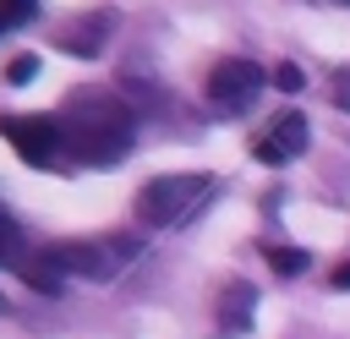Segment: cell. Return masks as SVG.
Segmentation results:
<instances>
[{
    "instance_id": "obj_1",
    "label": "cell",
    "mask_w": 350,
    "mask_h": 339,
    "mask_svg": "<svg viewBox=\"0 0 350 339\" xmlns=\"http://www.w3.org/2000/svg\"><path fill=\"white\" fill-rule=\"evenodd\" d=\"M131 109L115 98V93H71L66 109H60V131H66V148L82 159V164H120L126 148H131Z\"/></svg>"
},
{
    "instance_id": "obj_2",
    "label": "cell",
    "mask_w": 350,
    "mask_h": 339,
    "mask_svg": "<svg viewBox=\"0 0 350 339\" xmlns=\"http://www.w3.org/2000/svg\"><path fill=\"white\" fill-rule=\"evenodd\" d=\"M213 197V175L191 170V175H159L137 191V219L153 230H175L191 213H202V202Z\"/></svg>"
},
{
    "instance_id": "obj_3",
    "label": "cell",
    "mask_w": 350,
    "mask_h": 339,
    "mask_svg": "<svg viewBox=\"0 0 350 339\" xmlns=\"http://www.w3.org/2000/svg\"><path fill=\"white\" fill-rule=\"evenodd\" d=\"M137 252H142V246L126 241V235H115V241H60V246H49V257H55V268H60L66 279H93V284H109Z\"/></svg>"
},
{
    "instance_id": "obj_4",
    "label": "cell",
    "mask_w": 350,
    "mask_h": 339,
    "mask_svg": "<svg viewBox=\"0 0 350 339\" xmlns=\"http://www.w3.org/2000/svg\"><path fill=\"white\" fill-rule=\"evenodd\" d=\"M0 137L16 148L22 164L33 170H55L60 164V148H66V131H60V115H0Z\"/></svg>"
},
{
    "instance_id": "obj_5",
    "label": "cell",
    "mask_w": 350,
    "mask_h": 339,
    "mask_svg": "<svg viewBox=\"0 0 350 339\" xmlns=\"http://www.w3.org/2000/svg\"><path fill=\"white\" fill-rule=\"evenodd\" d=\"M262 66L257 60H246V55H224L213 71H208V98H213V109L219 115H241L257 93H262Z\"/></svg>"
},
{
    "instance_id": "obj_6",
    "label": "cell",
    "mask_w": 350,
    "mask_h": 339,
    "mask_svg": "<svg viewBox=\"0 0 350 339\" xmlns=\"http://www.w3.org/2000/svg\"><path fill=\"white\" fill-rule=\"evenodd\" d=\"M306 142H312L306 115H301V109H284V115H273V120L252 137V159H257V164H290V159L306 153Z\"/></svg>"
},
{
    "instance_id": "obj_7",
    "label": "cell",
    "mask_w": 350,
    "mask_h": 339,
    "mask_svg": "<svg viewBox=\"0 0 350 339\" xmlns=\"http://www.w3.org/2000/svg\"><path fill=\"white\" fill-rule=\"evenodd\" d=\"M109 27H115V11H93V16H77V22H66V27L55 33V49H66V55H77V60H93V55L104 49Z\"/></svg>"
},
{
    "instance_id": "obj_8",
    "label": "cell",
    "mask_w": 350,
    "mask_h": 339,
    "mask_svg": "<svg viewBox=\"0 0 350 339\" xmlns=\"http://www.w3.org/2000/svg\"><path fill=\"white\" fill-rule=\"evenodd\" d=\"M22 279L33 284V290H44V295H60L66 290V273L55 268V257L44 252V257H33V262H22Z\"/></svg>"
},
{
    "instance_id": "obj_9",
    "label": "cell",
    "mask_w": 350,
    "mask_h": 339,
    "mask_svg": "<svg viewBox=\"0 0 350 339\" xmlns=\"http://www.w3.org/2000/svg\"><path fill=\"white\" fill-rule=\"evenodd\" d=\"M224 306H230V312H219L224 334H241L246 328V306H252V284H230L224 290Z\"/></svg>"
},
{
    "instance_id": "obj_10",
    "label": "cell",
    "mask_w": 350,
    "mask_h": 339,
    "mask_svg": "<svg viewBox=\"0 0 350 339\" xmlns=\"http://www.w3.org/2000/svg\"><path fill=\"white\" fill-rule=\"evenodd\" d=\"M33 16H38V0H0V38L16 33V27H27Z\"/></svg>"
},
{
    "instance_id": "obj_11",
    "label": "cell",
    "mask_w": 350,
    "mask_h": 339,
    "mask_svg": "<svg viewBox=\"0 0 350 339\" xmlns=\"http://www.w3.org/2000/svg\"><path fill=\"white\" fill-rule=\"evenodd\" d=\"M268 268H273V273H301V268H306V252H290V246H268Z\"/></svg>"
},
{
    "instance_id": "obj_12",
    "label": "cell",
    "mask_w": 350,
    "mask_h": 339,
    "mask_svg": "<svg viewBox=\"0 0 350 339\" xmlns=\"http://www.w3.org/2000/svg\"><path fill=\"white\" fill-rule=\"evenodd\" d=\"M33 77H38V55H16V60L5 66V82H11V87H22V82H33Z\"/></svg>"
},
{
    "instance_id": "obj_13",
    "label": "cell",
    "mask_w": 350,
    "mask_h": 339,
    "mask_svg": "<svg viewBox=\"0 0 350 339\" xmlns=\"http://www.w3.org/2000/svg\"><path fill=\"white\" fill-rule=\"evenodd\" d=\"M273 87H284V93H301V66H273Z\"/></svg>"
},
{
    "instance_id": "obj_14",
    "label": "cell",
    "mask_w": 350,
    "mask_h": 339,
    "mask_svg": "<svg viewBox=\"0 0 350 339\" xmlns=\"http://www.w3.org/2000/svg\"><path fill=\"white\" fill-rule=\"evenodd\" d=\"M11 257H16V224L0 213V262H11Z\"/></svg>"
},
{
    "instance_id": "obj_15",
    "label": "cell",
    "mask_w": 350,
    "mask_h": 339,
    "mask_svg": "<svg viewBox=\"0 0 350 339\" xmlns=\"http://www.w3.org/2000/svg\"><path fill=\"white\" fill-rule=\"evenodd\" d=\"M334 87H339V93H334V98H339V104H345V109H350V71H339V77H334Z\"/></svg>"
},
{
    "instance_id": "obj_16",
    "label": "cell",
    "mask_w": 350,
    "mask_h": 339,
    "mask_svg": "<svg viewBox=\"0 0 350 339\" xmlns=\"http://www.w3.org/2000/svg\"><path fill=\"white\" fill-rule=\"evenodd\" d=\"M328 284H334V290H350V262H339V268H334V279H328Z\"/></svg>"
},
{
    "instance_id": "obj_17",
    "label": "cell",
    "mask_w": 350,
    "mask_h": 339,
    "mask_svg": "<svg viewBox=\"0 0 350 339\" xmlns=\"http://www.w3.org/2000/svg\"><path fill=\"white\" fill-rule=\"evenodd\" d=\"M0 312H5V295H0Z\"/></svg>"
}]
</instances>
